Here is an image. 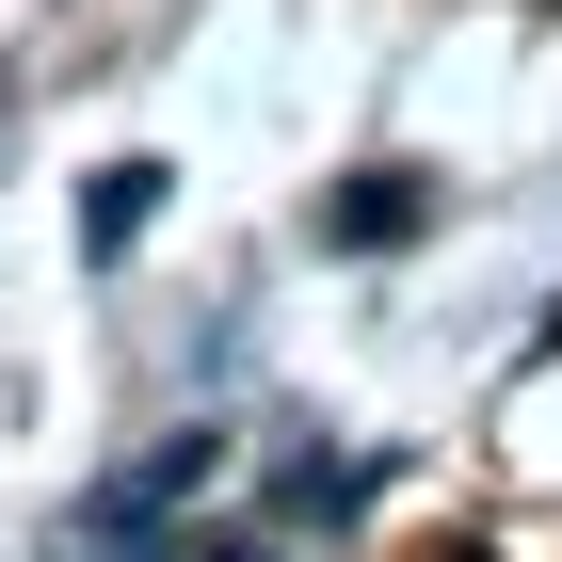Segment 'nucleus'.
Listing matches in <instances>:
<instances>
[{
  "label": "nucleus",
  "mask_w": 562,
  "mask_h": 562,
  "mask_svg": "<svg viewBox=\"0 0 562 562\" xmlns=\"http://www.w3.org/2000/svg\"><path fill=\"white\" fill-rule=\"evenodd\" d=\"M402 562H498V547H482V530H418Z\"/></svg>",
  "instance_id": "nucleus-1"
}]
</instances>
